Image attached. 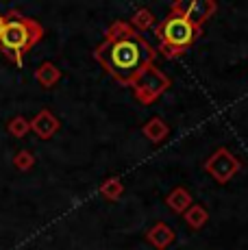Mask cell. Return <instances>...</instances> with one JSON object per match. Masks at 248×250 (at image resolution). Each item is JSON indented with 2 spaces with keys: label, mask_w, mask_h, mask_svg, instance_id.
I'll list each match as a JSON object with an SVG mask.
<instances>
[{
  "label": "cell",
  "mask_w": 248,
  "mask_h": 250,
  "mask_svg": "<svg viewBox=\"0 0 248 250\" xmlns=\"http://www.w3.org/2000/svg\"><path fill=\"white\" fill-rule=\"evenodd\" d=\"M94 59L120 85L131 87L142 70L155 65L157 50L137 33L120 42H103L94 50Z\"/></svg>",
  "instance_id": "obj_1"
},
{
  "label": "cell",
  "mask_w": 248,
  "mask_h": 250,
  "mask_svg": "<svg viewBox=\"0 0 248 250\" xmlns=\"http://www.w3.org/2000/svg\"><path fill=\"white\" fill-rule=\"evenodd\" d=\"M41 37H44V28L40 22L11 11L7 16V24H4L2 37H0V48H2V55L7 59L22 65L24 52L31 50Z\"/></svg>",
  "instance_id": "obj_2"
},
{
  "label": "cell",
  "mask_w": 248,
  "mask_h": 250,
  "mask_svg": "<svg viewBox=\"0 0 248 250\" xmlns=\"http://www.w3.org/2000/svg\"><path fill=\"white\" fill-rule=\"evenodd\" d=\"M198 33L200 31H196L183 16H172V13L159 26H155V35L159 40V50L168 59L183 55L185 48H189L196 42Z\"/></svg>",
  "instance_id": "obj_3"
},
{
  "label": "cell",
  "mask_w": 248,
  "mask_h": 250,
  "mask_svg": "<svg viewBox=\"0 0 248 250\" xmlns=\"http://www.w3.org/2000/svg\"><path fill=\"white\" fill-rule=\"evenodd\" d=\"M133 94L142 104H152L157 98L164 96V91L170 87V79L164 74L159 68L148 65L137 74V79L133 81Z\"/></svg>",
  "instance_id": "obj_4"
},
{
  "label": "cell",
  "mask_w": 248,
  "mask_h": 250,
  "mask_svg": "<svg viewBox=\"0 0 248 250\" xmlns=\"http://www.w3.org/2000/svg\"><path fill=\"white\" fill-rule=\"evenodd\" d=\"M242 170V163L228 148H218L207 161H205V172L216 183L227 185L237 172Z\"/></svg>",
  "instance_id": "obj_5"
},
{
  "label": "cell",
  "mask_w": 248,
  "mask_h": 250,
  "mask_svg": "<svg viewBox=\"0 0 248 250\" xmlns=\"http://www.w3.org/2000/svg\"><path fill=\"white\" fill-rule=\"evenodd\" d=\"M216 11H218V4L213 2V0H192L189 4H185L183 18L192 24L196 31H200L203 24L211 20Z\"/></svg>",
  "instance_id": "obj_6"
},
{
  "label": "cell",
  "mask_w": 248,
  "mask_h": 250,
  "mask_svg": "<svg viewBox=\"0 0 248 250\" xmlns=\"http://www.w3.org/2000/svg\"><path fill=\"white\" fill-rule=\"evenodd\" d=\"M61 122L57 120V115H52L48 109H41L35 118L31 120V131L35 133L40 139H50L55 137V133L59 131Z\"/></svg>",
  "instance_id": "obj_7"
},
{
  "label": "cell",
  "mask_w": 248,
  "mask_h": 250,
  "mask_svg": "<svg viewBox=\"0 0 248 250\" xmlns=\"http://www.w3.org/2000/svg\"><path fill=\"white\" fill-rule=\"evenodd\" d=\"M146 239H148V244H150L152 248L165 250L170 244L174 242V230L170 229L165 222H157V224H152V227L148 229V233H146Z\"/></svg>",
  "instance_id": "obj_8"
},
{
  "label": "cell",
  "mask_w": 248,
  "mask_h": 250,
  "mask_svg": "<svg viewBox=\"0 0 248 250\" xmlns=\"http://www.w3.org/2000/svg\"><path fill=\"white\" fill-rule=\"evenodd\" d=\"M165 205L174 211V213H185L194 203H192V194L185 187H174L168 196H165Z\"/></svg>",
  "instance_id": "obj_9"
},
{
  "label": "cell",
  "mask_w": 248,
  "mask_h": 250,
  "mask_svg": "<svg viewBox=\"0 0 248 250\" xmlns=\"http://www.w3.org/2000/svg\"><path fill=\"white\" fill-rule=\"evenodd\" d=\"M35 79H37V83H40L44 89H52L57 83H59L61 70L57 68L55 63H50V61H44V63L35 70Z\"/></svg>",
  "instance_id": "obj_10"
},
{
  "label": "cell",
  "mask_w": 248,
  "mask_h": 250,
  "mask_svg": "<svg viewBox=\"0 0 248 250\" xmlns=\"http://www.w3.org/2000/svg\"><path fill=\"white\" fill-rule=\"evenodd\" d=\"M142 133H144L152 144H161L165 137L170 135V126L161 118H150L148 122L142 126Z\"/></svg>",
  "instance_id": "obj_11"
},
{
  "label": "cell",
  "mask_w": 248,
  "mask_h": 250,
  "mask_svg": "<svg viewBox=\"0 0 248 250\" xmlns=\"http://www.w3.org/2000/svg\"><path fill=\"white\" fill-rule=\"evenodd\" d=\"M183 218H185V222H187V227H189V229L200 230V229L205 227V224H207V220H209V211L205 209L203 205H196V203H194V205L183 213Z\"/></svg>",
  "instance_id": "obj_12"
},
{
  "label": "cell",
  "mask_w": 248,
  "mask_h": 250,
  "mask_svg": "<svg viewBox=\"0 0 248 250\" xmlns=\"http://www.w3.org/2000/svg\"><path fill=\"white\" fill-rule=\"evenodd\" d=\"M133 35H137V33H135V28L131 26V22L116 20L107 28V33H104V42H120V40H126V37H133Z\"/></svg>",
  "instance_id": "obj_13"
},
{
  "label": "cell",
  "mask_w": 248,
  "mask_h": 250,
  "mask_svg": "<svg viewBox=\"0 0 248 250\" xmlns=\"http://www.w3.org/2000/svg\"><path fill=\"white\" fill-rule=\"evenodd\" d=\"M155 22H157V18L152 16V11L150 9H137L135 13H133V18H131V26L135 28V33H144V31H150L152 26H155Z\"/></svg>",
  "instance_id": "obj_14"
},
{
  "label": "cell",
  "mask_w": 248,
  "mask_h": 250,
  "mask_svg": "<svg viewBox=\"0 0 248 250\" xmlns=\"http://www.w3.org/2000/svg\"><path fill=\"white\" fill-rule=\"evenodd\" d=\"M122 191H124V185L118 176H111V179H107L100 185V194H103L104 200H118L122 196Z\"/></svg>",
  "instance_id": "obj_15"
},
{
  "label": "cell",
  "mask_w": 248,
  "mask_h": 250,
  "mask_svg": "<svg viewBox=\"0 0 248 250\" xmlns=\"http://www.w3.org/2000/svg\"><path fill=\"white\" fill-rule=\"evenodd\" d=\"M7 131H9V135H13L18 139L24 137L26 133L31 131V120H26L24 115H16V118L7 124Z\"/></svg>",
  "instance_id": "obj_16"
},
{
  "label": "cell",
  "mask_w": 248,
  "mask_h": 250,
  "mask_svg": "<svg viewBox=\"0 0 248 250\" xmlns=\"http://www.w3.org/2000/svg\"><path fill=\"white\" fill-rule=\"evenodd\" d=\"M13 166L20 172H28L33 166H35V155L31 150H20L16 157H13Z\"/></svg>",
  "instance_id": "obj_17"
},
{
  "label": "cell",
  "mask_w": 248,
  "mask_h": 250,
  "mask_svg": "<svg viewBox=\"0 0 248 250\" xmlns=\"http://www.w3.org/2000/svg\"><path fill=\"white\" fill-rule=\"evenodd\" d=\"M4 24H7V18L0 16V37H2V31H4Z\"/></svg>",
  "instance_id": "obj_18"
}]
</instances>
